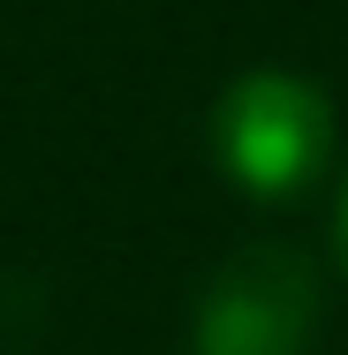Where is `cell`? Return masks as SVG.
Returning a JSON list of instances; mask_svg holds the SVG:
<instances>
[{
	"mask_svg": "<svg viewBox=\"0 0 348 355\" xmlns=\"http://www.w3.org/2000/svg\"><path fill=\"white\" fill-rule=\"evenodd\" d=\"M326 151H333V98L295 69H242L212 106V159L258 205L303 197L326 174Z\"/></svg>",
	"mask_w": 348,
	"mask_h": 355,
	"instance_id": "6da1fadb",
	"label": "cell"
},
{
	"mask_svg": "<svg viewBox=\"0 0 348 355\" xmlns=\"http://www.w3.org/2000/svg\"><path fill=\"white\" fill-rule=\"evenodd\" d=\"M318 272L288 242L235 250L197 295L190 355H310L318 340Z\"/></svg>",
	"mask_w": 348,
	"mask_h": 355,
	"instance_id": "7a4b0ae2",
	"label": "cell"
},
{
	"mask_svg": "<svg viewBox=\"0 0 348 355\" xmlns=\"http://www.w3.org/2000/svg\"><path fill=\"white\" fill-rule=\"evenodd\" d=\"M333 234H341V257H348V189H341V212H333Z\"/></svg>",
	"mask_w": 348,
	"mask_h": 355,
	"instance_id": "3957f363",
	"label": "cell"
}]
</instances>
